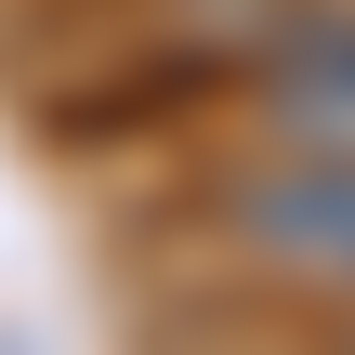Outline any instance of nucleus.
I'll list each match as a JSON object with an SVG mask.
<instances>
[{
  "instance_id": "1",
  "label": "nucleus",
  "mask_w": 355,
  "mask_h": 355,
  "mask_svg": "<svg viewBox=\"0 0 355 355\" xmlns=\"http://www.w3.org/2000/svg\"><path fill=\"white\" fill-rule=\"evenodd\" d=\"M224 224H237L277 277H303V290H355V158L290 145L277 171H250V184L224 198Z\"/></svg>"
},
{
  "instance_id": "2",
  "label": "nucleus",
  "mask_w": 355,
  "mask_h": 355,
  "mask_svg": "<svg viewBox=\"0 0 355 355\" xmlns=\"http://www.w3.org/2000/svg\"><path fill=\"white\" fill-rule=\"evenodd\" d=\"M263 119H277V145L355 158V26H303V40H277V66H263Z\"/></svg>"
}]
</instances>
